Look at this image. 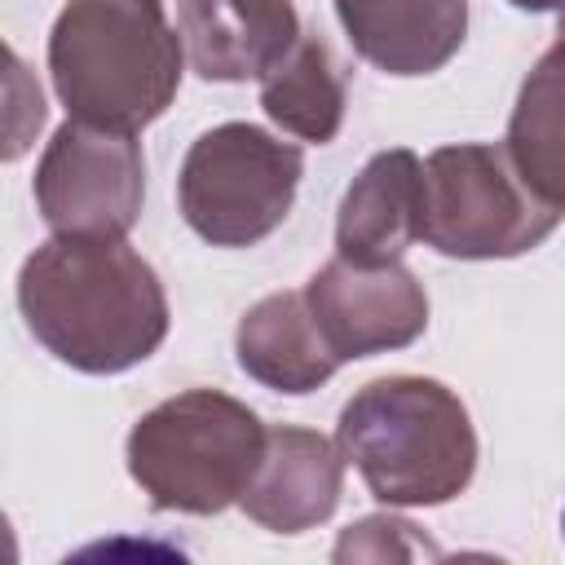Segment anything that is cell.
<instances>
[{"instance_id":"obj_7","label":"cell","mask_w":565,"mask_h":565,"mask_svg":"<svg viewBox=\"0 0 565 565\" xmlns=\"http://www.w3.org/2000/svg\"><path fill=\"white\" fill-rule=\"evenodd\" d=\"M146 203L137 132L66 119L35 163V207L53 234L124 238Z\"/></svg>"},{"instance_id":"obj_5","label":"cell","mask_w":565,"mask_h":565,"mask_svg":"<svg viewBox=\"0 0 565 565\" xmlns=\"http://www.w3.org/2000/svg\"><path fill=\"white\" fill-rule=\"evenodd\" d=\"M565 207L539 199L512 154L490 141L437 146L424 159V243L455 260H508L534 252Z\"/></svg>"},{"instance_id":"obj_12","label":"cell","mask_w":565,"mask_h":565,"mask_svg":"<svg viewBox=\"0 0 565 565\" xmlns=\"http://www.w3.org/2000/svg\"><path fill=\"white\" fill-rule=\"evenodd\" d=\"M335 18L358 57L397 79L441 71L468 35V0H335Z\"/></svg>"},{"instance_id":"obj_4","label":"cell","mask_w":565,"mask_h":565,"mask_svg":"<svg viewBox=\"0 0 565 565\" xmlns=\"http://www.w3.org/2000/svg\"><path fill=\"white\" fill-rule=\"evenodd\" d=\"M265 437L269 428L247 402L221 388H185L132 424L124 459L150 508L216 516L247 490Z\"/></svg>"},{"instance_id":"obj_19","label":"cell","mask_w":565,"mask_h":565,"mask_svg":"<svg viewBox=\"0 0 565 565\" xmlns=\"http://www.w3.org/2000/svg\"><path fill=\"white\" fill-rule=\"evenodd\" d=\"M561 534H565V512H561Z\"/></svg>"},{"instance_id":"obj_17","label":"cell","mask_w":565,"mask_h":565,"mask_svg":"<svg viewBox=\"0 0 565 565\" xmlns=\"http://www.w3.org/2000/svg\"><path fill=\"white\" fill-rule=\"evenodd\" d=\"M525 13H565V0H512Z\"/></svg>"},{"instance_id":"obj_2","label":"cell","mask_w":565,"mask_h":565,"mask_svg":"<svg viewBox=\"0 0 565 565\" xmlns=\"http://www.w3.org/2000/svg\"><path fill=\"white\" fill-rule=\"evenodd\" d=\"M185 71L181 31L163 0H66L49 31V75L71 119L141 132Z\"/></svg>"},{"instance_id":"obj_11","label":"cell","mask_w":565,"mask_h":565,"mask_svg":"<svg viewBox=\"0 0 565 565\" xmlns=\"http://www.w3.org/2000/svg\"><path fill=\"white\" fill-rule=\"evenodd\" d=\"M424 238V159L406 146L380 150L349 181L335 212V256L388 265Z\"/></svg>"},{"instance_id":"obj_10","label":"cell","mask_w":565,"mask_h":565,"mask_svg":"<svg viewBox=\"0 0 565 565\" xmlns=\"http://www.w3.org/2000/svg\"><path fill=\"white\" fill-rule=\"evenodd\" d=\"M177 31L207 84L260 79L305 35L291 0H177Z\"/></svg>"},{"instance_id":"obj_3","label":"cell","mask_w":565,"mask_h":565,"mask_svg":"<svg viewBox=\"0 0 565 565\" xmlns=\"http://www.w3.org/2000/svg\"><path fill=\"white\" fill-rule=\"evenodd\" d=\"M335 441L384 508H441L477 472L472 415L433 375H380L362 384L340 411Z\"/></svg>"},{"instance_id":"obj_1","label":"cell","mask_w":565,"mask_h":565,"mask_svg":"<svg viewBox=\"0 0 565 565\" xmlns=\"http://www.w3.org/2000/svg\"><path fill=\"white\" fill-rule=\"evenodd\" d=\"M26 331L71 371L119 375L168 340V296L154 265L124 238L53 234L18 269Z\"/></svg>"},{"instance_id":"obj_16","label":"cell","mask_w":565,"mask_h":565,"mask_svg":"<svg viewBox=\"0 0 565 565\" xmlns=\"http://www.w3.org/2000/svg\"><path fill=\"white\" fill-rule=\"evenodd\" d=\"M349 556H371V561H384V556H437V547L428 539H419L415 525L402 521V516H362L335 543V561H349Z\"/></svg>"},{"instance_id":"obj_18","label":"cell","mask_w":565,"mask_h":565,"mask_svg":"<svg viewBox=\"0 0 565 565\" xmlns=\"http://www.w3.org/2000/svg\"><path fill=\"white\" fill-rule=\"evenodd\" d=\"M556 35H565V13H561V31H556Z\"/></svg>"},{"instance_id":"obj_6","label":"cell","mask_w":565,"mask_h":565,"mask_svg":"<svg viewBox=\"0 0 565 565\" xmlns=\"http://www.w3.org/2000/svg\"><path fill=\"white\" fill-rule=\"evenodd\" d=\"M300 177L305 154L296 141L230 119L190 141L177 177V207L203 243L252 247L287 221Z\"/></svg>"},{"instance_id":"obj_13","label":"cell","mask_w":565,"mask_h":565,"mask_svg":"<svg viewBox=\"0 0 565 565\" xmlns=\"http://www.w3.org/2000/svg\"><path fill=\"white\" fill-rule=\"evenodd\" d=\"M234 353L256 384L287 397L313 393L340 371V358L327 344L305 291H274L256 300L238 318Z\"/></svg>"},{"instance_id":"obj_15","label":"cell","mask_w":565,"mask_h":565,"mask_svg":"<svg viewBox=\"0 0 565 565\" xmlns=\"http://www.w3.org/2000/svg\"><path fill=\"white\" fill-rule=\"evenodd\" d=\"M260 106L282 132L300 141H313V146L335 141L349 106V88L335 53L318 35H300L291 53L260 75Z\"/></svg>"},{"instance_id":"obj_8","label":"cell","mask_w":565,"mask_h":565,"mask_svg":"<svg viewBox=\"0 0 565 565\" xmlns=\"http://www.w3.org/2000/svg\"><path fill=\"white\" fill-rule=\"evenodd\" d=\"M305 296L340 362L406 349L428 331V291L402 260L353 265L331 256L305 282Z\"/></svg>"},{"instance_id":"obj_14","label":"cell","mask_w":565,"mask_h":565,"mask_svg":"<svg viewBox=\"0 0 565 565\" xmlns=\"http://www.w3.org/2000/svg\"><path fill=\"white\" fill-rule=\"evenodd\" d=\"M503 150L539 199L565 207V35L521 79Z\"/></svg>"},{"instance_id":"obj_9","label":"cell","mask_w":565,"mask_h":565,"mask_svg":"<svg viewBox=\"0 0 565 565\" xmlns=\"http://www.w3.org/2000/svg\"><path fill=\"white\" fill-rule=\"evenodd\" d=\"M344 450L327 433L278 424L238 494V508L269 534H305L322 525L344 494Z\"/></svg>"}]
</instances>
